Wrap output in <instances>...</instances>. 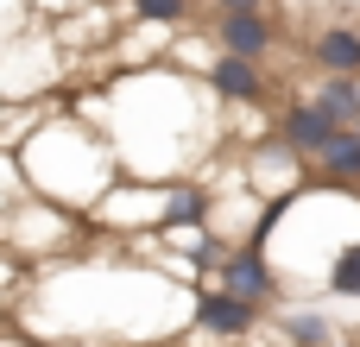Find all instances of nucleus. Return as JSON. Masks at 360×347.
Listing matches in <instances>:
<instances>
[{
	"label": "nucleus",
	"mask_w": 360,
	"mask_h": 347,
	"mask_svg": "<svg viewBox=\"0 0 360 347\" xmlns=\"http://www.w3.org/2000/svg\"><path fill=\"white\" fill-rule=\"evenodd\" d=\"M221 114L228 107L209 95V82L171 63L120 70L101 95V133L120 152V171L152 183L196 177L221 152Z\"/></svg>",
	"instance_id": "obj_1"
},
{
	"label": "nucleus",
	"mask_w": 360,
	"mask_h": 347,
	"mask_svg": "<svg viewBox=\"0 0 360 347\" xmlns=\"http://www.w3.org/2000/svg\"><path fill=\"white\" fill-rule=\"evenodd\" d=\"M13 152H19L25 190L57 209H76V215H89L120 177V152L108 145V133L76 120L63 101H44V114L32 120V133Z\"/></svg>",
	"instance_id": "obj_2"
},
{
	"label": "nucleus",
	"mask_w": 360,
	"mask_h": 347,
	"mask_svg": "<svg viewBox=\"0 0 360 347\" xmlns=\"http://www.w3.org/2000/svg\"><path fill=\"white\" fill-rule=\"evenodd\" d=\"M89 240H95L89 215L57 209V202H44V196L13 202L6 221H0V253H6L13 266H63V259H82Z\"/></svg>",
	"instance_id": "obj_3"
},
{
	"label": "nucleus",
	"mask_w": 360,
	"mask_h": 347,
	"mask_svg": "<svg viewBox=\"0 0 360 347\" xmlns=\"http://www.w3.org/2000/svg\"><path fill=\"white\" fill-rule=\"evenodd\" d=\"M165 202H171V183H152V177H114V190L89 209V228L101 234V240H120V247H133V240H146V234H158L165 228Z\"/></svg>",
	"instance_id": "obj_4"
},
{
	"label": "nucleus",
	"mask_w": 360,
	"mask_h": 347,
	"mask_svg": "<svg viewBox=\"0 0 360 347\" xmlns=\"http://www.w3.org/2000/svg\"><path fill=\"white\" fill-rule=\"evenodd\" d=\"M266 322V310L259 303H247V297H234L228 284H215V278H202L196 291H190V341H209V347H247V335Z\"/></svg>",
	"instance_id": "obj_5"
},
{
	"label": "nucleus",
	"mask_w": 360,
	"mask_h": 347,
	"mask_svg": "<svg viewBox=\"0 0 360 347\" xmlns=\"http://www.w3.org/2000/svg\"><path fill=\"white\" fill-rule=\"evenodd\" d=\"M234 164H240L247 190H253V196H266V202H291L297 190H310V183H316L310 158H304V152H291L278 133H272V139H259V145H247V152H234Z\"/></svg>",
	"instance_id": "obj_6"
},
{
	"label": "nucleus",
	"mask_w": 360,
	"mask_h": 347,
	"mask_svg": "<svg viewBox=\"0 0 360 347\" xmlns=\"http://www.w3.org/2000/svg\"><path fill=\"white\" fill-rule=\"evenodd\" d=\"M202 32L215 38V51H234V57L272 63V51H278V13H272V0L266 6H240V13H209Z\"/></svg>",
	"instance_id": "obj_7"
},
{
	"label": "nucleus",
	"mask_w": 360,
	"mask_h": 347,
	"mask_svg": "<svg viewBox=\"0 0 360 347\" xmlns=\"http://www.w3.org/2000/svg\"><path fill=\"white\" fill-rule=\"evenodd\" d=\"M202 82H209V95H215L221 107H272V76H266L259 57L215 51L209 70H202Z\"/></svg>",
	"instance_id": "obj_8"
},
{
	"label": "nucleus",
	"mask_w": 360,
	"mask_h": 347,
	"mask_svg": "<svg viewBox=\"0 0 360 347\" xmlns=\"http://www.w3.org/2000/svg\"><path fill=\"white\" fill-rule=\"evenodd\" d=\"M215 284H228L234 297H247V303H259V310H278V303H285V278H278V266H272V253H266L259 240H253V247H234V253L221 259Z\"/></svg>",
	"instance_id": "obj_9"
},
{
	"label": "nucleus",
	"mask_w": 360,
	"mask_h": 347,
	"mask_svg": "<svg viewBox=\"0 0 360 347\" xmlns=\"http://www.w3.org/2000/svg\"><path fill=\"white\" fill-rule=\"evenodd\" d=\"M272 133L291 145V152H304V158H316L335 133H342V120L316 101V95H291V101H278V114H272Z\"/></svg>",
	"instance_id": "obj_10"
},
{
	"label": "nucleus",
	"mask_w": 360,
	"mask_h": 347,
	"mask_svg": "<svg viewBox=\"0 0 360 347\" xmlns=\"http://www.w3.org/2000/svg\"><path fill=\"white\" fill-rule=\"evenodd\" d=\"M272 322H278V335H285L291 347H342V329H335V316H329L323 303L285 297V303L272 310Z\"/></svg>",
	"instance_id": "obj_11"
},
{
	"label": "nucleus",
	"mask_w": 360,
	"mask_h": 347,
	"mask_svg": "<svg viewBox=\"0 0 360 347\" xmlns=\"http://www.w3.org/2000/svg\"><path fill=\"white\" fill-rule=\"evenodd\" d=\"M316 76H360V25H323L310 38Z\"/></svg>",
	"instance_id": "obj_12"
},
{
	"label": "nucleus",
	"mask_w": 360,
	"mask_h": 347,
	"mask_svg": "<svg viewBox=\"0 0 360 347\" xmlns=\"http://www.w3.org/2000/svg\"><path fill=\"white\" fill-rule=\"evenodd\" d=\"M316 183H335V190H360V126H342L316 158H310Z\"/></svg>",
	"instance_id": "obj_13"
},
{
	"label": "nucleus",
	"mask_w": 360,
	"mask_h": 347,
	"mask_svg": "<svg viewBox=\"0 0 360 347\" xmlns=\"http://www.w3.org/2000/svg\"><path fill=\"white\" fill-rule=\"evenodd\" d=\"M342 126H354L360 120V76H316V89H310Z\"/></svg>",
	"instance_id": "obj_14"
},
{
	"label": "nucleus",
	"mask_w": 360,
	"mask_h": 347,
	"mask_svg": "<svg viewBox=\"0 0 360 347\" xmlns=\"http://www.w3.org/2000/svg\"><path fill=\"white\" fill-rule=\"evenodd\" d=\"M127 19H152V25L190 32V25L202 19V0H127Z\"/></svg>",
	"instance_id": "obj_15"
},
{
	"label": "nucleus",
	"mask_w": 360,
	"mask_h": 347,
	"mask_svg": "<svg viewBox=\"0 0 360 347\" xmlns=\"http://www.w3.org/2000/svg\"><path fill=\"white\" fill-rule=\"evenodd\" d=\"M329 297H360V240L342 247V259L329 266V284H323Z\"/></svg>",
	"instance_id": "obj_16"
},
{
	"label": "nucleus",
	"mask_w": 360,
	"mask_h": 347,
	"mask_svg": "<svg viewBox=\"0 0 360 347\" xmlns=\"http://www.w3.org/2000/svg\"><path fill=\"white\" fill-rule=\"evenodd\" d=\"M32 190H25V171H19V152L13 145H0V221H6V209L13 202H25Z\"/></svg>",
	"instance_id": "obj_17"
},
{
	"label": "nucleus",
	"mask_w": 360,
	"mask_h": 347,
	"mask_svg": "<svg viewBox=\"0 0 360 347\" xmlns=\"http://www.w3.org/2000/svg\"><path fill=\"white\" fill-rule=\"evenodd\" d=\"M32 32V0H0V51Z\"/></svg>",
	"instance_id": "obj_18"
},
{
	"label": "nucleus",
	"mask_w": 360,
	"mask_h": 347,
	"mask_svg": "<svg viewBox=\"0 0 360 347\" xmlns=\"http://www.w3.org/2000/svg\"><path fill=\"white\" fill-rule=\"evenodd\" d=\"M38 19H57V13H82V0H32Z\"/></svg>",
	"instance_id": "obj_19"
},
{
	"label": "nucleus",
	"mask_w": 360,
	"mask_h": 347,
	"mask_svg": "<svg viewBox=\"0 0 360 347\" xmlns=\"http://www.w3.org/2000/svg\"><path fill=\"white\" fill-rule=\"evenodd\" d=\"M240 6H266V0H202V19L209 13H240Z\"/></svg>",
	"instance_id": "obj_20"
},
{
	"label": "nucleus",
	"mask_w": 360,
	"mask_h": 347,
	"mask_svg": "<svg viewBox=\"0 0 360 347\" xmlns=\"http://www.w3.org/2000/svg\"><path fill=\"white\" fill-rule=\"evenodd\" d=\"M354 126H360V120H354Z\"/></svg>",
	"instance_id": "obj_21"
}]
</instances>
